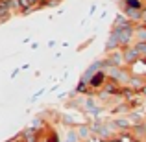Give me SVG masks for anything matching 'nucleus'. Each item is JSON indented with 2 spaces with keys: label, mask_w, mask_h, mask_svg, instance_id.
Masks as SVG:
<instances>
[]
</instances>
